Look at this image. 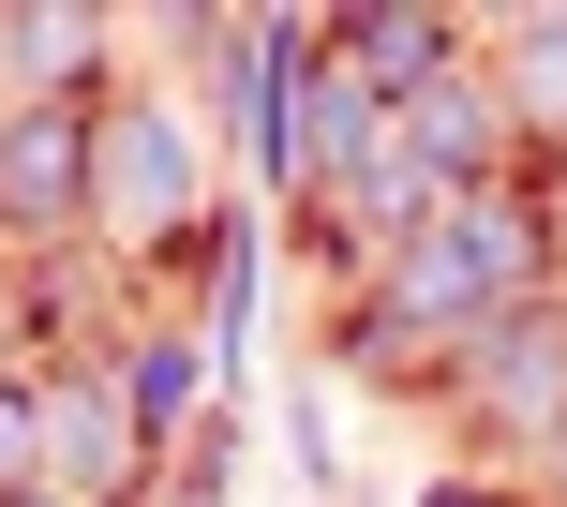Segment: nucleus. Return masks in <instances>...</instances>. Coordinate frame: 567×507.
I'll use <instances>...</instances> for the list:
<instances>
[{
    "label": "nucleus",
    "mask_w": 567,
    "mask_h": 507,
    "mask_svg": "<svg viewBox=\"0 0 567 507\" xmlns=\"http://www.w3.org/2000/svg\"><path fill=\"white\" fill-rule=\"evenodd\" d=\"M0 478H30V418H16V403H0Z\"/></svg>",
    "instance_id": "obj_3"
},
{
    "label": "nucleus",
    "mask_w": 567,
    "mask_h": 507,
    "mask_svg": "<svg viewBox=\"0 0 567 507\" xmlns=\"http://www.w3.org/2000/svg\"><path fill=\"white\" fill-rule=\"evenodd\" d=\"M523 90H538V105H567V30H523Z\"/></svg>",
    "instance_id": "obj_2"
},
{
    "label": "nucleus",
    "mask_w": 567,
    "mask_h": 507,
    "mask_svg": "<svg viewBox=\"0 0 567 507\" xmlns=\"http://www.w3.org/2000/svg\"><path fill=\"white\" fill-rule=\"evenodd\" d=\"M0 179H16V195H30V209H60V195H75V120H60V105H45V120H30V135H16V149H0Z\"/></svg>",
    "instance_id": "obj_1"
},
{
    "label": "nucleus",
    "mask_w": 567,
    "mask_h": 507,
    "mask_svg": "<svg viewBox=\"0 0 567 507\" xmlns=\"http://www.w3.org/2000/svg\"><path fill=\"white\" fill-rule=\"evenodd\" d=\"M433 507H478V493H433Z\"/></svg>",
    "instance_id": "obj_4"
}]
</instances>
